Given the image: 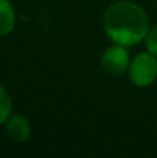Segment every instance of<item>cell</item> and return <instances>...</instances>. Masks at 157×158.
<instances>
[{
	"label": "cell",
	"instance_id": "cell-2",
	"mask_svg": "<svg viewBox=\"0 0 157 158\" xmlns=\"http://www.w3.org/2000/svg\"><path fill=\"white\" fill-rule=\"evenodd\" d=\"M128 75L135 86H150L157 79V57L150 52L139 53L131 61Z\"/></svg>",
	"mask_w": 157,
	"mask_h": 158
},
{
	"label": "cell",
	"instance_id": "cell-5",
	"mask_svg": "<svg viewBox=\"0 0 157 158\" xmlns=\"http://www.w3.org/2000/svg\"><path fill=\"white\" fill-rule=\"evenodd\" d=\"M15 10L10 0H0V36H7L15 28Z\"/></svg>",
	"mask_w": 157,
	"mask_h": 158
},
{
	"label": "cell",
	"instance_id": "cell-3",
	"mask_svg": "<svg viewBox=\"0 0 157 158\" xmlns=\"http://www.w3.org/2000/svg\"><path fill=\"white\" fill-rule=\"evenodd\" d=\"M100 64H102V68L104 69V72H107L108 75L120 77V75L128 72L131 64L129 52L125 46L114 43L113 46H108L103 52Z\"/></svg>",
	"mask_w": 157,
	"mask_h": 158
},
{
	"label": "cell",
	"instance_id": "cell-4",
	"mask_svg": "<svg viewBox=\"0 0 157 158\" xmlns=\"http://www.w3.org/2000/svg\"><path fill=\"white\" fill-rule=\"evenodd\" d=\"M7 133L14 142L24 143L31 137V123L24 115L13 114L6 121Z\"/></svg>",
	"mask_w": 157,
	"mask_h": 158
},
{
	"label": "cell",
	"instance_id": "cell-7",
	"mask_svg": "<svg viewBox=\"0 0 157 158\" xmlns=\"http://www.w3.org/2000/svg\"><path fill=\"white\" fill-rule=\"evenodd\" d=\"M145 42H146L147 52H150L157 57V25L149 29L146 38H145Z\"/></svg>",
	"mask_w": 157,
	"mask_h": 158
},
{
	"label": "cell",
	"instance_id": "cell-6",
	"mask_svg": "<svg viewBox=\"0 0 157 158\" xmlns=\"http://www.w3.org/2000/svg\"><path fill=\"white\" fill-rule=\"evenodd\" d=\"M11 97L8 94V92L0 85V125L6 123V121L8 119V117L11 115Z\"/></svg>",
	"mask_w": 157,
	"mask_h": 158
},
{
	"label": "cell",
	"instance_id": "cell-1",
	"mask_svg": "<svg viewBox=\"0 0 157 158\" xmlns=\"http://www.w3.org/2000/svg\"><path fill=\"white\" fill-rule=\"evenodd\" d=\"M103 28L113 43L131 47L145 40L150 29V21L147 13L139 4L120 0L104 11Z\"/></svg>",
	"mask_w": 157,
	"mask_h": 158
}]
</instances>
